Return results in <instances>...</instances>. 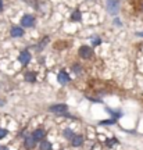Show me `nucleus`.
I'll list each match as a JSON object with an SVG mask.
<instances>
[{"label": "nucleus", "instance_id": "f3484780", "mask_svg": "<svg viewBox=\"0 0 143 150\" xmlns=\"http://www.w3.org/2000/svg\"><path fill=\"white\" fill-rule=\"evenodd\" d=\"M138 36H143V32H138Z\"/></svg>", "mask_w": 143, "mask_h": 150}, {"label": "nucleus", "instance_id": "9d476101", "mask_svg": "<svg viewBox=\"0 0 143 150\" xmlns=\"http://www.w3.org/2000/svg\"><path fill=\"white\" fill-rule=\"evenodd\" d=\"M82 142H84V138H82V136H74V138H72V145L74 146H81Z\"/></svg>", "mask_w": 143, "mask_h": 150}, {"label": "nucleus", "instance_id": "423d86ee", "mask_svg": "<svg viewBox=\"0 0 143 150\" xmlns=\"http://www.w3.org/2000/svg\"><path fill=\"white\" fill-rule=\"evenodd\" d=\"M67 110V106H64V104H58V106H52L50 107V111L53 112H57V114H63V111Z\"/></svg>", "mask_w": 143, "mask_h": 150}, {"label": "nucleus", "instance_id": "9b49d317", "mask_svg": "<svg viewBox=\"0 0 143 150\" xmlns=\"http://www.w3.org/2000/svg\"><path fill=\"white\" fill-rule=\"evenodd\" d=\"M25 79L29 81V82H33V81L36 79V75L33 74V72H28V74L25 75Z\"/></svg>", "mask_w": 143, "mask_h": 150}, {"label": "nucleus", "instance_id": "dca6fc26", "mask_svg": "<svg viewBox=\"0 0 143 150\" xmlns=\"http://www.w3.org/2000/svg\"><path fill=\"white\" fill-rule=\"evenodd\" d=\"M0 150H7V147L6 146H0Z\"/></svg>", "mask_w": 143, "mask_h": 150}, {"label": "nucleus", "instance_id": "ddd939ff", "mask_svg": "<svg viewBox=\"0 0 143 150\" xmlns=\"http://www.w3.org/2000/svg\"><path fill=\"white\" fill-rule=\"evenodd\" d=\"M71 20H72V21H79L81 20V13L79 11H75L74 14L71 16Z\"/></svg>", "mask_w": 143, "mask_h": 150}, {"label": "nucleus", "instance_id": "a211bd4d", "mask_svg": "<svg viewBox=\"0 0 143 150\" xmlns=\"http://www.w3.org/2000/svg\"><path fill=\"white\" fill-rule=\"evenodd\" d=\"M142 8H143V6H142Z\"/></svg>", "mask_w": 143, "mask_h": 150}, {"label": "nucleus", "instance_id": "20e7f679", "mask_svg": "<svg viewBox=\"0 0 143 150\" xmlns=\"http://www.w3.org/2000/svg\"><path fill=\"white\" fill-rule=\"evenodd\" d=\"M18 60L21 61V64H28L29 63V60H31V53L28 52V50H24V52H21L20 53V57H18Z\"/></svg>", "mask_w": 143, "mask_h": 150}, {"label": "nucleus", "instance_id": "2eb2a0df", "mask_svg": "<svg viewBox=\"0 0 143 150\" xmlns=\"http://www.w3.org/2000/svg\"><path fill=\"white\" fill-rule=\"evenodd\" d=\"M3 10V1H1V0H0V11Z\"/></svg>", "mask_w": 143, "mask_h": 150}, {"label": "nucleus", "instance_id": "f257e3e1", "mask_svg": "<svg viewBox=\"0 0 143 150\" xmlns=\"http://www.w3.org/2000/svg\"><path fill=\"white\" fill-rule=\"evenodd\" d=\"M118 8H120L118 0H108V1H107V11H108L110 14L115 16L117 13H118Z\"/></svg>", "mask_w": 143, "mask_h": 150}, {"label": "nucleus", "instance_id": "1a4fd4ad", "mask_svg": "<svg viewBox=\"0 0 143 150\" xmlns=\"http://www.w3.org/2000/svg\"><path fill=\"white\" fill-rule=\"evenodd\" d=\"M32 136H33V139L35 140H40L43 136H45V132H43L42 129H36V131L32 134Z\"/></svg>", "mask_w": 143, "mask_h": 150}, {"label": "nucleus", "instance_id": "7ed1b4c3", "mask_svg": "<svg viewBox=\"0 0 143 150\" xmlns=\"http://www.w3.org/2000/svg\"><path fill=\"white\" fill-rule=\"evenodd\" d=\"M21 25L25 28H29V27H33L35 25V18L32 16H29V14H27V16H24L21 18Z\"/></svg>", "mask_w": 143, "mask_h": 150}, {"label": "nucleus", "instance_id": "f03ea898", "mask_svg": "<svg viewBox=\"0 0 143 150\" xmlns=\"http://www.w3.org/2000/svg\"><path fill=\"white\" fill-rule=\"evenodd\" d=\"M79 56L82 57V59H90L92 56H93V50H92V47H89V46H82V47H79Z\"/></svg>", "mask_w": 143, "mask_h": 150}, {"label": "nucleus", "instance_id": "6e6552de", "mask_svg": "<svg viewBox=\"0 0 143 150\" xmlns=\"http://www.w3.org/2000/svg\"><path fill=\"white\" fill-rule=\"evenodd\" d=\"M35 142H36V140L33 139V136H28L27 139H25V147H27V149H32V147L35 146Z\"/></svg>", "mask_w": 143, "mask_h": 150}, {"label": "nucleus", "instance_id": "f8f14e48", "mask_svg": "<svg viewBox=\"0 0 143 150\" xmlns=\"http://www.w3.org/2000/svg\"><path fill=\"white\" fill-rule=\"evenodd\" d=\"M40 149L42 150H52V145L49 142H42L40 143Z\"/></svg>", "mask_w": 143, "mask_h": 150}, {"label": "nucleus", "instance_id": "4468645a", "mask_svg": "<svg viewBox=\"0 0 143 150\" xmlns=\"http://www.w3.org/2000/svg\"><path fill=\"white\" fill-rule=\"evenodd\" d=\"M6 135H7V131H6V129H1V128H0V139H3Z\"/></svg>", "mask_w": 143, "mask_h": 150}, {"label": "nucleus", "instance_id": "0eeeda50", "mask_svg": "<svg viewBox=\"0 0 143 150\" xmlns=\"http://www.w3.org/2000/svg\"><path fill=\"white\" fill-rule=\"evenodd\" d=\"M57 79H58V82H60V83H67V82H68L69 81V76H68V74H67V72H60V74L57 75Z\"/></svg>", "mask_w": 143, "mask_h": 150}, {"label": "nucleus", "instance_id": "39448f33", "mask_svg": "<svg viewBox=\"0 0 143 150\" xmlns=\"http://www.w3.org/2000/svg\"><path fill=\"white\" fill-rule=\"evenodd\" d=\"M10 33L13 38H21L22 35H24V29H22L21 27H13Z\"/></svg>", "mask_w": 143, "mask_h": 150}]
</instances>
